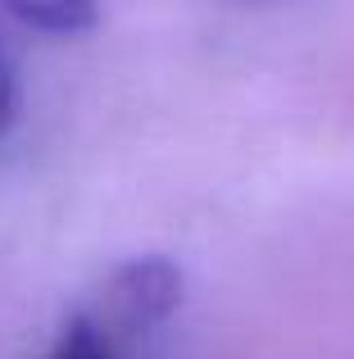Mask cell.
<instances>
[{
    "mask_svg": "<svg viewBox=\"0 0 354 359\" xmlns=\"http://www.w3.org/2000/svg\"><path fill=\"white\" fill-rule=\"evenodd\" d=\"M177 300H182V273L169 259L160 255L132 259L105 287V327H118V332L160 327L177 309Z\"/></svg>",
    "mask_w": 354,
    "mask_h": 359,
    "instance_id": "obj_1",
    "label": "cell"
},
{
    "mask_svg": "<svg viewBox=\"0 0 354 359\" xmlns=\"http://www.w3.org/2000/svg\"><path fill=\"white\" fill-rule=\"evenodd\" d=\"M5 5L18 23L36 27V32H50V36L91 32L100 18V0H5Z\"/></svg>",
    "mask_w": 354,
    "mask_h": 359,
    "instance_id": "obj_2",
    "label": "cell"
},
{
    "mask_svg": "<svg viewBox=\"0 0 354 359\" xmlns=\"http://www.w3.org/2000/svg\"><path fill=\"white\" fill-rule=\"evenodd\" d=\"M45 359H118V355H114V341H109L105 327H100L91 314H78V318L64 323L59 341L50 346Z\"/></svg>",
    "mask_w": 354,
    "mask_h": 359,
    "instance_id": "obj_3",
    "label": "cell"
},
{
    "mask_svg": "<svg viewBox=\"0 0 354 359\" xmlns=\"http://www.w3.org/2000/svg\"><path fill=\"white\" fill-rule=\"evenodd\" d=\"M14 105H18V87H14V69H9V60L0 55V137H5V128L14 123Z\"/></svg>",
    "mask_w": 354,
    "mask_h": 359,
    "instance_id": "obj_4",
    "label": "cell"
}]
</instances>
